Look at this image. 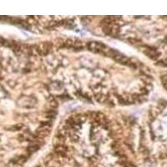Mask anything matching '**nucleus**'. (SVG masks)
<instances>
[{"mask_svg": "<svg viewBox=\"0 0 167 167\" xmlns=\"http://www.w3.org/2000/svg\"><path fill=\"white\" fill-rule=\"evenodd\" d=\"M23 128V125H15L13 126L10 127V130H12V131H16V130H19Z\"/></svg>", "mask_w": 167, "mask_h": 167, "instance_id": "nucleus-5", "label": "nucleus"}, {"mask_svg": "<svg viewBox=\"0 0 167 167\" xmlns=\"http://www.w3.org/2000/svg\"><path fill=\"white\" fill-rule=\"evenodd\" d=\"M143 52L144 53L147 55L149 58H150L151 60H157L160 56V53L155 49H154L153 47H150V46H144V49H143Z\"/></svg>", "mask_w": 167, "mask_h": 167, "instance_id": "nucleus-2", "label": "nucleus"}, {"mask_svg": "<svg viewBox=\"0 0 167 167\" xmlns=\"http://www.w3.org/2000/svg\"><path fill=\"white\" fill-rule=\"evenodd\" d=\"M123 166L124 167H135L134 165L130 164V163H125V165H123Z\"/></svg>", "mask_w": 167, "mask_h": 167, "instance_id": "nucleus-7", "label": "nucleus"}, {"mask_svg": "<svg viewBox=\"0 0 167 167\" xmlns=\"http://www.w3.org/2000/svg\"><path fill=\"white\" fill-rule=\"evenodd\" d=\"M87 48L89 50L94 52V53H102V54H105L106 49H108V47L103 44V43H100V42H89L87 44Z\"/></svg>", "mask_w": 167, "mask_h": 167, "instance_id": "nucleus-1", "label": "nucleus"}, {"mask_svg": "<svg viewBox=\"0 0 167 167\" xmlns=\"http://www.w3.org/2000/svg\"><path fill=\"white\" fill-rule=\"evenodd\" d=\"M129 42L130 43V44H140V43H141V41L140 39H134V38H131V39H129Z\"/></svg>", "mask_w": 167, "mask_h": 167, "instance_id": "nucleus-4", "label": "nucleus"}, {"mask_svg": "<svg viewBox=\"0 0 167 167\" xmlns=\"http://www.w3.org/2000/svg\"><path fill=\"white\" fill-rule=\"evenodd\" d=\"M51 86L53 87L54 89H60L63 85H62V84H60V82L55 81V82H53V83L51 84Z\"/></svg>", "mask_w": 167, "mask_h": 167, "instance_id": "nucleus-3", "label": "nucleus"}, {"mask_svg": "<svg viewBox=\"0 0 167 167\" xmlns=\"http://www.w3.org/2000/svg\"><path fill=\"white\" fill-rule=\"evenodd\" d=\"M8 167H20L19 165H17V164H15V163H13V162H10L8 165Z\"/></svg>", "mask_w": 167, "mask_h": 167, "instance_id": "nucleus-6", "label": "nucleus"}]
</instances>
